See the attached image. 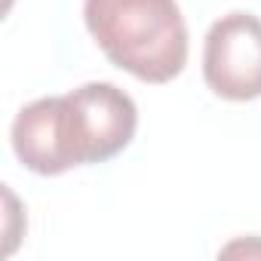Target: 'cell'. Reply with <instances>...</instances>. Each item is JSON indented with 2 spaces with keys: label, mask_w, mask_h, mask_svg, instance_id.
<instances>
[{
  "label": "cell",
  "mask_w": 261,
  "mask_h": 261,
  "mask_svg": "<svg viewBox=\"0 0 261 261\" xmlns=\"http://www.w3.org/2000/svg\"><path fill=\"white\" fill-rule=\"evenodd\" d=\"M98 49L142 83H169L188 65V25L178 0H83Z\"/></svg>",
  "instance_id": "6da1fadb"
},
{
  "label": "cell",
  "mask_w": 261,
  "mask_h": 261,
  "mask_svg": "<svg viewBox=\"0 0 261 261\" xmlns=\"http://www.w3.org/2000/svg\"><path fill=\"white\" fill-rule=\"evenodd\" d=\"M136 126V101L114 83H83L59 95V139L71 169L117 157L133 142Z\"/></svg>",
  "instance_id": "7a4b0ae2"
},
{
  "label": "cell",
  "mask_w": 261,
  "mask_h": 261,
  "mask_svg": "<svg viewBox=\"0 0 261 261\" xmlns=\"http://www.w3.org/2000/svg\"><path fill=\"white\" fill-rule=\"evenodd\" d=\"M206 86L224 101H252L261 95V19L227 13L212 22L203 46Z\"/></svg>",
  "instance_id": "3957f363"
},
{
  "label": "cell",
  "mask_w": 261,
  "mask_h": 261,
  "mask_svg": "<svg viewBox=\"0 0 261 261\" xmlns=\"http://www.w3.org/2000/svg\"><path fill=\"white\" fill-rule=\"evenodd\" d=\"M13 151L37 175H62L71 169L59 139V98H37L19 111L13 120Z\"/></svg>",
  "instance_id": "277c9868"
}]
</instances>
